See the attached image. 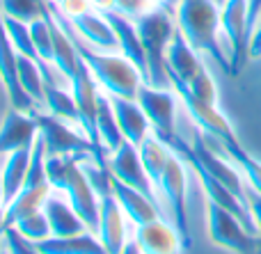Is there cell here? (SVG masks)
Returning a JSON list of instances; mask_svg holds the SVG:
<instances>
[{
    "mask_svg": "<svg viewBox=\"0 0 261 254\" xmlns=\"http://www.w3.org/2000/svg\"><path fill=\"white\" fill-rule=\"evenodd\" d=\"M14 227L18 229L21 236H25L28 241H32V243H39V241H44V238L53 236V232H50V222H48V218H46L44 209L25 215V218L18 220Z\"/></svg>",
    "mask_w": 261,
    "mask_h": 254,
    "instance_id": "e575fe53",
    "label": "cell"
},
{
    "mask_svg": "<svg viewBox=\"0 0 261 254\" xmlns=\"http://www.w3.org/2000/svg\"><path fill=\"white\" fill-rule=\"evenodd\" d=\"M35 245L41 254H108L99 236L92 232H83L76 236H48Z\"/></svg>",
    "mask_w": 261,
    "mask_h": 254,
    "instance_id": "cb8c5ba5",
    "label": "cell"
},
{
    "mask_svg": "<svg viewBox=\"0 0 261 254\" xmlns=\"http://www.w3.org/2000/svg\"><path fill=\"white\" fill-rule=\"evenodd\" d=\"M50 188H53L50 183H46V186H30V183H23L18 195L5 206V227H14V224H16L18 220H23L25 215L44 209V202L48 200Z\"/></svg>",
    "mask_w": 261,
    "mask_h": 254,
    "instance_id": "484cf974",
    "label": "cell"
},
{
    "mask_svg": "<svg viewBox=\"0 0 261 254\" xmlns=\"http://www.w3.org/2000/svg\"><path fill=\"white\" fill-rule=\"evenodd\" d=\"M142 254H184L186 245L181 241L174 224H167L163 218H156L147 224H140L135 232Z\"/></svg>",
    "mask_w": 261,
    "mask_h": 254,
    "instance_id": "ac0fdd59",
    "label": "cell"
},
{
    "mask_svg": "<svg viewBox=\"0 0 261 254\" xmlns=\"http://www.w3.org/2000/svg\"><path fill=\"white\" fill-rule=\"evenodd\" d=\"M44 213L50 222L53 236H76V234L90 232L85 220L76 213V209L71 206L69 200L48 195V200L44 202Z\"/></svg>",
    "mask_w": 261,
    "mask_h": 254,
    "instance_id": "603a6c76",
    "label": "cell"
},
{
    "mask_svg": "<svg viewBox=\"0 0 261 254\" xmlns=\"http://www.w3.org/2000/svg\"><path fill=\"white\" fill-rule=\"evenodd\" d=\"M135 27H138L140 41H142L144 53H147L151 85L167 87L170 78H167V71H165V53H167V46H170L172 37L176 32L170 12L161 7L149 9L147 14L135 18Z\"/></svg>",
    "mask_w": 261,
    "mask_h": 254,
    "instance_id": "5b68a950",
    "label": "cell"
},
{
    "mask_svg": "<svg viewBox=\"0 0 261 254\" xmlns=\"http://www.w3.org/2000/svg\"><path fill=\"white\" fill-rule=\"evenodd\" d=\"M220 147H222L227 158H229L231 163L241 170V174L248 179L250 188L261 195V160H257L254 156H250L248 151L241 147L239 137H229V140L220 142Z\"/></svg>",
    "mask_w": 261,
    "mask_h": 254,
    "instance_id": "f1b7e54d",
    "label": "cell"
},
{
    "mask_svg": "<svg viewBox=\"0 0 261 254\" xmlns=\"http://www.w3.org/2000/svg\"><path fill=\"white\" fill-rule=\"evenodd\" d=\"M108 99H110V103H113L115 117H117L119 126H122L124 137H126L130 145L140 147L151 135V133H149L151 124H149L142 105L138 103V99H124V96H117V94H110Z\"/></svg>",
    "mask_w": 261,
    "mask_h": 254,
    "instance_id": "44dd1931",
    "label": "cell"
},
{
    "mask_svg": "<svg viewBox=\"0 0 261 254\" xmlns=\"http://www.w3.org/2000/svg\"><path fill=\"white\" fill-rule=\"evenodd\" d=\"M0 12L5 16L32 23L46 14V3L44 0H0Z\"/></svg>",
    "mask_w": 261,
    "mask_h": 254,
    "instance_id": "d6a6232c",
    "label": "cell"
},
{
    "mask_svg": "<svg viewBox=\"0 0 261 254\" xmlns=\"http://www.w3.org/2000/svg\"><path fill=\"white\" fill-rule=\"evenodd\" d=\"M92 7H96L101 14L103 12H115L117 9V0H90Z\"/></svg>",
    "mask_w": 261,
    "mask_h": 254,
    "instance_id": "ab89813d",
    "label": "cell"
},
{
    "mask_svg": "<svg viewBox=\"0 0 261 254\" xmlns=\"http://www.w3.org/2000/svg\"><path fill=\"white\" fill-rule=\"evenodd\" d=\"M220 25L229 41L231 76L243 69L250 58V32H248V0H225L220 7Z\"/></svg>",
    "mask_w": 261,
    "mask_h": 254,
    "instance_id": "9c48e42d",
    "label": "cell"
},
{
    "mask_svg": "<svg viewBox=\"0 0 261 254\" xmlns=\"http://www.w3.org/2000/svg\"><path fill=\"white\" fill-rule=\"evenodd\" d=\"M119 254H142V250H140L138 241H130V243H126V247H124Z\"/></svg>",
    "mask_w": 261,
    "mask_h": 254,
    "instance_id": "60d3db41",
    "label": "cell"
},
{
    "mask_svg": "<svg viewBox=\"0 0 261 254\" xmlns=\"http://www.w3.org/2000/svg\"><path fill=\"white\" fill-rule=\"evenodd\" d=\"M44 105L50 110V115H55V117L67 119V122H71V124H78V105H76V99H73L71 92L46 82Z\"/></svg>",
    "mask_w": 261,
    "mask_h": 254,
    "instance_id": "4dcf8cb0",
    "label": "cell"
},
{
    "mask_svg": "<svg viewBox=\"0 0 261 254\" xmlns=\"http://www.w3.org/2000/svg\"><path fill=\"white\" fill-rule=\"evenodd\" d=\"M186 163L176 151L170 154V160L165 165V172L161 177V186H158V195L165 197L167 206L172 213V224L176 227L181 241H184L186 250H190L193 238H190L188 229V206H186Z\"/></svg>",
    "mask_w": 261,
    "mask_h": 254,
    "instance_id": "52a82bcc",
    "label": "cell"
},
{
    "mask_svg": "<svg viewBox=\"0 0 261 254\" xmlns=\"http://www.w3.org/2000/svg\"><path fill=\"white\" fill-rule=\"evenodd\" d=\"M16 58H18V53H16V48H14L12 39H9L7 27H5L3 12H0V80H3V87L9 96L12 108L23 110V112H30V115H37L35 101L25 94V90L21 87V80H18Z\"/></svg>",
    "mask_w": 261,
    "mask_h": 254,
    "instance_id": "7c38bea8",
    "label": "cell"
},
{
    "mask_svg": "<svg viewBox=\"0 0 261 254\" xmlns=\"http://www.w3.org/2000/svg\"><path fill=\"white\" fill-rule=\"evenodd\" d=\"M174 92L179 94V99L184 101L186 110L190 112V117L195 119V124L199 126V131L206 135L216 137V142H225L229 137H236L231 124L227 122V117L218 110L216 103H206V101L193 96L186 87H174Z\"/></svg>",
    "mask_w": 261,
    "mask_h": 254,
    "instance_id": "4fadbf2b",
    "label": "cell"
},
{
    "mask_svg": "<svg viewBox=\"0 0 261 254\" xmlns=\"http://www.w3.org/2000/svg\"><path fill=\"white\" fill-rule=\"evenodd\" d=\"M35 117L39 122V135L44 140L48 158H53V156H76L81 160L94 158L101 167L110 170L106 151L99 149L83 131H76L71 126V122L60 119L55 115H41V112H37Z\"/></svg>",
    "mask_w": 261,
    "mask_h": 254,
    "instance_id": "277c9868",
    "label": "cell"
},
{
    "mask_svg": "<svg viewBox=\"0 0 261 254\" xmlns=\"http://www.w3.org/2000/svg\"><path fill=\"white\" fill-rule=\"evenodd\" d=\"M124 209L113 192L99 197V241L108 254H119L126 247V224H124Z\"/></svg>",
    "mask_w": 261,
    "mask_h": 254,
    "instance_id": "9a60e30c",
    "label": "cell"
},
{
    "mask_svg": "<svg viewBox=\"0 0 261 254\" xmlns=\"http://www.w3.org/2000/svg\"><path fill=\"white\" fill-rule=\"evenodd\" d=\"M193 151H195V156H197L199 163L208 170V174H213V177H216L222 186H227L236 197H239V200H243L245 204H248V190L243 188V181H241V170L236 167L229 158L216 154V151H213V147L204 140L202 133L195 137ZM248 209H250V206H248Z\"/></svg>",
    "mask_w": 261,
    "mask_h": 254,
    "instance_id": "5bb4252c",
    "label": "cell"
},
{
    "mask_svg": "<svg viewBox=\"0 0 261 254\" xmlns=\"http://www.w3.org/2000/svg\"><path fill=\"white\" fill-rule=\"evenodd\" d=\"M261 16V0H248V32H250V39H252V32L259 23Z\"/></svg>",
    "mask_w": 261,
    "mask_h": 254,
    "instance_id": "f35d334b",
    "label": "cell"
},
{
    "mask_svg": "<svg viewBox=\"0 0 261 254\" xmlns=\"http://www.w3.org/2000/svg\"><path fill=\"white\" fill-rule=\"evenodd\" d=\"M110 183H113V195L117 197V202L122 204L124 213H126L138 227L140 224L151 222V220H156V218H161V215H158V204H153L144 192L126 186L124 181L115 179L113 174H110Z\"/></svg>",
    "mask_w": 261,
    "mask_h": 254,
    "instance_id": "7402d4cb",
    "label": "cell"
},
{
    "mask_svg": "<svg viewBox=\"0 0 261 254\" xmlns=\"http://www.w3.org/2000/svg\"><path fill=\"white\" fill-rule=\"evenodd\" d=\"M3 245L9 254H41L37 250V245L32 241H28L25 236L18 234L16 227H5L3 234Z\"/></svg>",
    "mask_w": 261,
    "mask_h": 254,
    "instance_id": "d590c367",
    "label": "cell"
},
{
    "mask_svg": "<svg viewBox=\"0 0 261 254\" xmlns=\"http://www.w3.org/2000/svg\"><path fill=\"white\" fill-rule=\"evenodd\" d=\"M32 142L30 147H23V149H16L7 156L5 160V170L0 174V186H3V206H7L14 197L18 195V190L23 188L28 177V167H30V158H32Z\"/></svg>",
    "mask_w": 261,
    "mask_h": 254,
    "instance_id": "d4e9b609",
    "label": "cell"
},
{
    "mask_svg": "<svg viewBox=\"0 0 261 254\" xmlns=\"http://www.w3.org/2000/svg\"><path fill=\"white\" fill-rule=\"evenodd\" d=\"M46 174L55 190L64 192L76 213L85 220L92 234L99 232V192L83 170L81 158L76 156H46Z\"/></svg>",
    "mask_w": 261,
    "mask_h": 254,
    "instance_id": "3957f363",
    "label": "cell"
},
{
    "mask_svg": "<svg viewBox=\"0 0 261 254\" xmlns=\"http://www.w3.org/2000/svg\"><path fill=\"white\" fill-rule=\"evenodd\" d=\"M30 35H32V44H35L39 60L44 62L46 69H50V64H53V37H50V25L46 14L30 23Z\"/></svg>",
    "mask_w": 261,
    "mask_h": 254,
    "instance_id": "1f68e13d",
    "label": "cell"
},
{
    "mask_svg": "<svg viewBox=\"0 0 261 254\" xmlns=\"http://www.w3.org/2000/svg\"><path fill=\"white\" fill-rule=\"evenodd\" d=\"M149 9H153L149 0H117V12H122L124 16L133 18V21L147 14Z\"/></svg>",
    "mask_w": 261,
    "mask_h": 254,
    "instance_id": "8d00e7d4",
    "label": "cell"
},
{
    "mask_svg": "<svg viewBox=\"0 0 261 254\" xmlns=\"http://www.w3.org/2000/svg\"><path fill=\"white\" fill-rule=\"evenodd\" d=\"M172 87H186V90L190 92L193 96H197V99L206 101V103H218V90H216V82H213L211 73L206 71V67L202 69V71L197 73V76H193L188 82H181V80H170Z\"/></svg>",
    "mask_w": 261,
    "mask_h": 254,
    "instance_id": "836d02e7",
    "label": "cell"
},
{
    "mask_svg": "<svg viewBox=\"0 0 261 254\" xmlns=\"http://www.w3.org/2000/svg\"><path fill=\"white\" fill-rule=\"evenodd\" d=\"M0 206H3V186H0Z\"/></svg>",
    "mask_w": 261,
    "mask_h": 254,
    "instance_id": "7bdbcfd3",
    "label": "cell"
},
{
    "mask_svg": "<svg viewBox=\"0 0 261 254\" xmlns=\"http://www.w3.org/2000/svg\"><path fill=\"white\" fill-rule=\"evenodd\" d=\"M0 254H9V252H7V250H5V245H3V252H0Z\"/></svg>",
    "mask_w": 261,
    "mask_h": 254,
    "instance_id": "ee69618b",
    "label": "cell"
},
{
    "mask_svg": "<svg viewBox=\"0 0 261 254\" xmlns=\"http://www.w3.org/2000/svg\"><path fill=\"white\" fill-rule=\"evenodd\" d=\"M39 135V122L35 115L12 108L0 124V156L30 147Z\"/></svg>",
    "mask_w": 261,
    "mask_h": 254,
    "instance_id": "2e32d148",
    "label": "cell"
},
{
    "mask_svg": "<svg viewBox=\"0 0 261 254\" xmlns=\"http://www.w3.org/2000/svg\"><path fill=\"white\" fill-rule=\"evenodd\" d=\"M108 167H110V174L119 181H124L126 186L135 188V190L144 192L153 204H158V192L153 188L151 179H149L147 170L142 165V158H140V151L135 145H130L128 140L122 142L117 151H113L108 158Z\"/></svg>",
    "mask_w": 261,
    "mask_h": 254,
    "instance_id": "8fae6325",
    "label": "cell"
},
{
    "mask_svg": "<svg viewBox=\"0 0 261 254\" xmlns=\"http://www.w3.org/2000/svg\"><path fill=\"white\" fill-rule=\"evenodd\" d=\"M138 151H140V158H142L144 170H147L149 179H151L153 188H156V192H158L161 177H163V172H165V165H167V160H170L172 149L163 140H158L156 135H149L147 140L138 147Z\"/></svg>",
    "mask_w": 261,
    "mask_h": 254,
    "instance_id": "4316f807",
    "label": "cell"
},
{
    "mask_svg": "<svg viewBox=\"0 0 261 254\" xmlns=\"http://www.w3.org/2000/svg\"><path fill=\"white\" fill-rule=\"evenodd\" d=\"M69 21H71L73 30L78 32V37L94 50H101V53H117L119 50L117 32L101 12H85L76 18H69Z\"/></svg>",
    "mask_w": 261,
    "mask_h": 254,
    "instance_id": "e0dca14e",
    "label": "cell"
},
{
    "mask_svg": "<svg viewBox=\"0 0 261 254\" xmlns=\"http://www.w3.org/2000/svg\"><path fill=\"white\" fill-rule=\"evenodd\" d=\"M216 5H218V7H222V5H225V0H216Z\"/></svg>",
    "mask_w": 261,
    "mask_h": 254,
    "instance_id": "b9f144b4",
    "label": "cell"
},
{
    "mask_svg": "<svg viewBox=\"0 0 261 254\" xmlns=\"http://www.w3.org/2000/svg\"><path fill=\"white\" fill-rule=\"evenodd\" d=\"M16 64H18V80H21V87L25 90V94L30 96L35 103L44 105V101H46V78H44L41 67L32 58L21 55V53H18V58H16Z\"/></svg>",
    "mask_w": 261,
    "mask_h": 254,
    "instance_id": "f546056e",
    "label": "cell"
},
{
    "mask_svg": "<svg viewBox=\"0 0 261 254\" xmlns=\"http://www.w3.org/2000/svg\"><path fill=\"white\" fill-rule=\"evenodd\" d=\"M96 128H99V137L101 145H103L106 154H113L122 147V142L126 140L122 133V126H119L117 117H115L113 103L106 94H101L99 99V115H96Z\"/></svg>",
    "mask_w": 261,
    "mask_h": 254,
    "instance_id": "83f0119b",
    "label": "cell"
},
{
    "mask_svg": "<svg viewBox=\"0 0 261 254\" xmlns=\"http://www.w3.org/2000/svg\"><path fill=\"white\" fill-rule=\"evenodd\" d=\"M206 227L208 236L218 247L231 254H257L261 252L259 234H252L236 213L227 211L216 202H206Z\"/></svg>",
    "mask_w": 261,
    "mask_h": 254,
    "instance_id": "8992f818",
    "label": "cell"
},
{
    "mask_svg": "<svg viewBox=\"0 0 261 254\" xmlns=\"http://www.w3.org/2000/svg\"><path fill=\"white\" fill-rule=\"evenodd\" d=\"M53 7H55V3H53ZM55 12L60 14L64 25L69 27V32H71V37H73V44H76L81 58L87 62L90 71L94 73L96 82H99L103 90H108V94H117V96H124V99H138V90L144 82L140 69L135 67L128 58H124V55L94 50L90 44H85V41L78 37L73 25H69V18L64 16L58 7H55Z\"/></svg>",
    "mask_w": 261,
    "mask_h": 254,
    "instance_id": "7a4b0ae2",
    "label": "cell"
},
{
    "mask_svg": "<svg viewBox=\"0 0 261 254\" xmlns=\"http://www.w3.org/2000/svg\"><path fill=\"white\" fill-rule=\"evenodd\" d=\"M71 94L78 105V126H81V131L85 133L99 149H103L101 137H99V128H96V115H99L101 94L96 92L94 73L90 71V67H87V62L83 58H81V64H78V73L71 80Z\"/></svg>",
    "mask_w": 261,
    "mask_h": 254,
    "instance_id": "30bf717a",
    "label": "cell"
},
{
    "mask_svg": "<svg viewBox=\"0 0 261 254\" xmlns=\"http://www.w3.org/2000/svg\"><path fill=\"white\" fill-rule=\"evenodd\" d=\"M138 103L142 105L144 115H147L149 124L153 128V135L158 140H163L165 145H170L176 137L174 119H176V99L172 92H167L165 87H153L142 82L138 90Z\"/></svg>",
    "mask_w": 261,
    "mask_h": 254,
    "instance_id": "ba28073f",
    "label": "cell"
},
{
    "mask_svg": "<svg viewBox=\"0 0 261 254\" xmlns=\"http://www.w3.org/2000/svg\"><path fill=\"white\" fill-rule=\"evenodd\" d=\"M248 206L252 213L254 222H257V232H259V241H261V195L254 190H248Z\"/></svg>",
    "mask_w": 261,
    "mask_h": 254,
    "instance_id": "74e56055",
    "label": "cell"
},
{
    "mask_svg": "<svg viewBox=\"0 0 261 254\" xmlns=\"http://www.w3.org/2000/svg\"><path fill=\"white\" fill-rule=\"evenodd\" d=\"M204 69L202 60H199L197 50L188 44L184 35L179 32L176 27L174 37H172L170 46H167V53H165V71L170 80H181V82H188L193 76H197L199 71Z\"/></svg>",
    "mask_w": 261,
    "mask_h": 254,
    "instance_id": "ffe728a7",
    "label": "cell"
},
{
    "mask_svg": "<svg viewBox=\"0 0 261 254\" xmlns=\"http://www.w3.org/2000/svg\"><path fill=\"white\" fill-rule=\"evenodd\" d=\"M103 16L113 23L115 32H117V39H119V53L124 58H128L135 67L140 69L142 73V80L147 85H151V78H149V62H147V53H144V46L140 41L138 35V27H135V21L128 16H124L122 12H103Z\"/></svg>",
    "mask_w": 261,
    "mask_h": 254,
    "instance_id": "d6986e66",
    "label": "cell"
},
{
    "mask_svg": "<svg viewBox=\"0 0 261 254\" xmlns=\"http://www.w3.org/2000/svg\"><path fill=\"white\" fill-rule=\"evenodd\" d=\"M174 18L179 32L188 39L197 53H206L220 64V69L231 76L229 55H225L218 32L220 25V7L216 0H174Z\"/></svg>",
    "mask_w": 261,
    "mask_h": 254,
    "instance_id": "6da1fadb",
    "label": "cell"
}]
</instances>
